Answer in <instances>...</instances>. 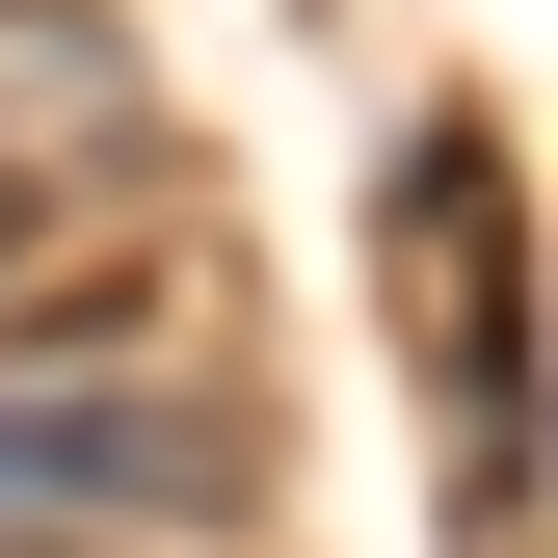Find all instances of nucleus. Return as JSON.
I'll return each mask as SVG.
<instances>
[{
  "label": "nucleus",
  "instance_id": "nucleus-1",
  "mask_svg": "<svg viewBox=\"0 0 558 558\" xmlns=\"http://www.w3.org/2000/svg\"><path fill=\"white\" fill-rule=\"evenodd\" d=\"M399 319H426L478 478H532V214H506V133H399Z\"/></svg>",
  "mask_w": 558,
  "mask_h": 558
},
{
  "label": "nucleus",
  "instance_id": "nucleus-4",
  "mask_svg": "<svg viewBox=\"0 0 558 558\" xmlns=\"http://www.w3.org/2000/svg\"><path fill=\"white\" fill-rule=\"evenodd\" d=\"M0 558H81V532H0Z\"/></svg>",
  "mask_w": 558,
  "mask_h": 558
},
{
  "label": "nucleus",
  "instance_id": "nucleus-3",
  "mask_svg": "<svg viewBox=\"0 0 558 558\" xmlns=\"http://www.w3.org/2000/svg\"><path fill=\"white\" fill-rule=\"evenodd\" d=\"M27 240H53V160H27V133H0V266H27Z\"/></svg>",
  "mask_w": 558,
  "mask_h": 558
},
{
  "label": "nucleus",
  "instance_id": "nucleus-2",
  "mask_svg": "<svg viewBox=\"0 0 558 558\" xmlns=\"http://www.w3.org/2000/svg\"><path fill=\"white\" fill-rule=\"evenodd\" d=\"M53 506H266V426L214 399H0V532Z\"/></svg>",
  "mask_w": 558,
  "mask_h": 558
}]
</instances>
